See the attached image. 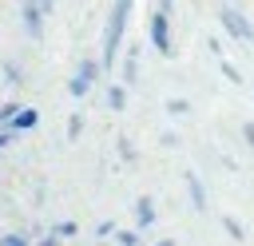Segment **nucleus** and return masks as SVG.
Listing matches in <instances>:
<instances>
[{
	"instance_id": "f3484780",
	"label": "nucleus",
	"mask_w": 254,
	"mask_h": 246,
	"mask_svg": "<svg viewBox=\"0 0 254 246\" xmlns=\"http://www.w3.org/2000/svg\"><path fill=\"white\" fill-rule=\"evenodd\" d=\"M222 75H226V79H230V83H238V79H242V75H238V71H234V67H230V63H222Z\"/></svg>"
},
{
	"instance_id": "20e7f679",
	"label": "nucleus",
	"mask_w": 254,
	"mask_h": 246,
	"mask_svg": "<svg viewBox=\"0 0 254 246\" xmlns=\"http://www.w3.org/2000/svg\"><path fill=\"white\" fill-rule=\"evenodd\" d=\"M52 12V0H24V28L40 40L44 36V16Z\"/></svg>"
},
{
	"instance_id": "6ab92c4d",
	"label": "nucleus",
	"mask_w": 254,
	"mask_h": 246,
	"mask_svg": "<svg viewBox=\"0 0 254 246\" xmlns=\"http://www.w3.org/2000/svg\"><path fill=\"white\" fill-rule=\"evenodd\" d=\"M242 139H246V143L254 147V123H242Z\"/></svg>"
},
{
	"instance_id": "2eb2a0df",
	"label": "nucleus",
	"mask_w": 254,
	"mask_h": 246,
	"mask_svg": "<svg viewBox=\"0 0 254 246\" xmlns=\"http://www.w3.org/2000/svg\"><path fill=\"white\" fill-rule=\"evenodd\" d=\"M115 238H119V242H123V246H139V234H135V230H119V234H115Z\"/></svg>"
},
{
	"instance_id": "412c9836",
	"label": "nucleus",
	"mask_w": 254,
	"mask_h": 246,
	"mask_svg": "<svg viewBox=\"0 0 254 246\" xmlns=\"http://www.w3.org/2000/svg\"><path fill=\"white\" fill-rule=\"evenodd\" d=\"M159 246H175V242H171V238H163V242H159Z\"/></svg>"
},
{
	"instance_id": "f03ea898",
	"label": "nucleus",
	"mask_w": 254,
	"mask_h": 246,
	"mask_svg": "<svg viewBox=\"0 0 254 246\" xmlns=\"http://www.w3.org/2000/svg\"><path fill=\"white\" fill-rule=\"evenodd\" d=\"M171 4L175 0H159L151 12V44L159 48V56H175V40H171Z\"/></svg>"
},
{
	"instance_id": "39448f33",
	"label": "nucleus",
	"mask_w": 254,
	"mask_h": 246,
	"mask_svg": "<svg viewBox=\"0 0 254 246\" xmlns=\"http://www.w3.org/2000/svg\"><path fill=\"white\" fill-rule=\"evenodd\" d=\"M95 75H99V63H95V60H83V63L75 67V79L67 83V91H71V95H87L91 83H95Z\"/></svg>"
},
{
	"instance_id": "1a4fd4ad",
	"label": "nucleus",
	"mask_w": 254,
	"mask_h": 246,
	"mask_svg": "<svg viewBox=\"0 0 254 246\" xmlns=\"http://www.w3.org/2000/svg\"><path fill=\"white\" fill-rule=\"evenodd\" d=\"M107 107H111V111H123V107H127V91H123V83L107 87Z\"/></svg>"
},
{
	"instance_id": "7ed1b4c3",
	"label": "nucleus",
	"mask_w": 254,
	"mask_h": 246,
	"mask_svg": "<svg viewBox=\"0 0 254 246\" xmlns=\"http://www.w3.org/2000/svg\"><path fill=\"white\" fill-rule=\"evenodd\" d=\"M218 20H222V28H226L238 44H246V48L254 44V24H250V20H246L234 4H222V8H218Z\"/></svg>"
},
{
	"instance_id": "f8f14e48",
	"label": "nucleus",
	"mask_w": 254,
	"mask_h": 246,
	"mask_svg": "<svg viewBox=\"0 0 254 246\" xmlns=\"http://www.w3.org/2000/svg\"><path fill=\"white\" fill-rule=\"evenodd\" d=\"M71 234H75V222H71V218H67V222H56V226H52V238H71Z\"/></svg>"
},
{
	"instance_id": "ddd939ff",
	"label": "nucleus",
	"mask_w": 254,
	"mask_h": 246,
	"mask_svg": "<svg viewBox=\"0 0 254 246\" xmlns=\"http://www.w3.org/2000/svg\"><path fill=\"white\" fill-rule=\"evenodd\" d=\"M167 111H171V115H187V111H190V103H187V99H171V103H167Z\"/></svg>"
},
{
	"instance_id": "4468645a",
	"label": "nucleus",
	"mask_w": 254,
	"mask_h": 246,
	"mask_svg": "<svg viewBox=\"0 0 254 246\" xmlns=\"http://www.w3.org/2000/svg\"><path fill=\"white\" fill-rule=\"evenodd\" d=\"M0 246H28V234H4Z\"/></svg>"
},
{
	"instance_id": "9d476101",
	"label": "nucleus",
	"mask_w": 254,
	"mask_h": 246,
	"mask_svg": "<svg viewBox=\"0 0 254 246\" xmlns=\"http://www.w3.org/2000/svg\"><path fill=\"white\" fill-rule=\"evenodd\" d=\"M222 226H226V234H230L234 242H242V238H246V230H242V222H238V218H230V214H222Z\"/></svg>"
},
{
	"instance_id": "9b49d317",
	"label": "nucleus",
	"mask_w": 254,
	"mask_h": 246,
	"mask_svg": "<svg viewBox=\"0 0 254 246\" xmlns=\"http://www.w3.org/2000/svg\"><path fill=\"white\" fill-rule=\"evenodd\" d=\"M135 67H139V52L131 48V52H127V60H123V79H127V83L135 79Z\"/></svg>"
},
{
	"instance_id": "f257e3e1",
	"label": "nucleus",
	"mask_w": 254,
	"mask_h": 246,
	"mask_svg": "<svg viewBox=\"0 0 254 246\" xmlns=\"http://www.w3.org/2000/svg\"><path fill=\"white\" fill-rule=\"evenodd\" d=\"M131 4L135 0H115L111 4L107 24H103V56H99V67H111L115 63L119 44H123V32H127V20H131Z\"/></svg>"
},
{
	"instance_id": "dca6fc26",
	"label": "nucleus",
	"mask_w": 254,
	"mask_h": 246,
	"mask_svg": "<svg viewBox=\"0 0 254 246\" xmlns=\"http://www.w3.org/2000/svg\"><path fill=\"white\" fill-rule=\"evenodd\" d=\"M16 111H20V103H4V107H0V123H8Z\"/></svg>"
},
{
	"instance_id": "0eeeda50",
	"label": "nucleus",
	"mask_w": 254,
	"mask_h": 246,
	"mask_svg": "<svg viewBox=\"0 0 254 246\" xmlns=\"http://www.w3.org/2000/svg\"><path fill=\"white\" fill-rule=\"evenodd\" d=\"M187 190H190V206L194 210H206V190H202V179L194 171H187Z\"/></svg>"
},
{
	"instance_id": "423d86ee",
	"label": "nucleus",
	"mask_w": 254,
	"mask_h": 246,
	"mask_svg": "<svg viewBox=\"0 0 254 246\" xmlns=\"http://www.w3.org/2000/svg\"><path fill=\"white\" fill-rule=\"evenodd\" d=\"M36 123H40V111H36V107H20V111L8 119V127H12V131H32Z\"/></svg>"
},
{
	"instance_id": "6e6552de",
	"label": "nucleus",
	"mask_w": 254,
	"mask_h": 246,
	"mask_svg": "<svg viewBox=\"0 0 254 246\" xmlns=\"http://www.w3.org/2000/svg\"><path fill=\"white\" fill-rule=\"evenodd\" d=\"M135 218H139V226H151L155 222V202L151 198H139L135 202Z\"/></svg>"
},
{
	"instance_id": "a211bd4d",
	"label": "nucleus",
	"mask_w": 254,
	"mask_h": 246,
	"mask_svg": "<svg viewBox=\"0 0 254 246\" xmlns=\"http://www.w3.org/2000/svg\"><path fill=\"white\" fill-rule=\"evenodd\" d=\"M67 131H71V139H75V135L83 131V119H79V115H71V127H67Z\"/></svg>"
},
{
	"instance_id": "aec40b11",
	"label": "nucleus",
	"mask_w": 254,
	"mask_h": 246,
	"mask_svg": "<svg viewBox=\"0 0 254 246\" xmlns=\"http://www.w3.org/2000/svg\"><path fill=\"white\" fill-rule=\"evenodd\" d=\"M40 246H56V238H52V234H48V238H44V242H40Z\"/></svg>"
}]
</instances>
